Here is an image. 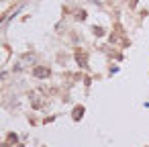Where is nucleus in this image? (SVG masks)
I'll use <instances>...</instances> for the list:
<instances>
[{"label": "nucleus", "mask_w": 149, "mask_h": 147, "mask_svg": "<svg viewBox=\"0 0 149 147\" xmlns=\"http://www.w3.org/2000/svg\"><path fill=\"white\" fill-rule=\"evenodd\" d=\"M37 78H47L49 76V68H35V72H33Z\"/></svg>", "instance_id": "obj_1"}, {"label": "nucleus", "mask_w": 149, "mask_h": 147, "mask_svg": "<svg viewBox=\"0 0 149 147\" xmlns=\"http://www.w3.org/2000/svg\"><path fill=\"white\" fill-rule=\"evenodd\" d=\"M76 59H78V63H80L82 68H86V53H80V51H78V53H76Z\"/></svg>", "instance_id": "obj_2"}, {"label": "nucleus", "mask_w": 149, "mask_h": 147, "mask_svg": "<svg viewBox=\"0 0 149 147\" xmlns=\"http://www.w3.org/2000/svg\"><path fill=\"white\" fill-rule=\"evenodd\" d=\"M82 112H84V108H82V106H78V108L74 110V118H76V121H78V118H82Z\"/></svg>", "instance_id": "obj_3"}]
</instances>
